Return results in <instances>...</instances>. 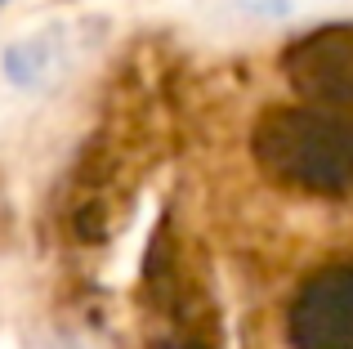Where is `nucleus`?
Returning <instances> with one entry per match:
<instances>
[{
    "label": "nucleus",
    "instance_id": "f257e3e1",
    "mask_svg": "<svg viewBox=\"0 0 353 349\" xmlns=\"http://www.w3.org/2000/svg\"><path fill=\"white\" fill-rule=\"evenodd\" d=\"M50 68H54V54L41 36H27V41L9 45V54H5V72L18 86H41V81L50 77Z\"/></svg>",
    "mask_w": 353,
    "mask_h": 349
},
{
    "label": "nucleus",
    "instance_id": "f03ea898",
    "mask_svg": "<svg viewBox=\"0 0 353 349\" xmlns=\"http://www.w3.org/2000/svg\"><path fill=\"white\" fill-rule=\"evenodd\" d=\"M0 5H5V0H0Z\"/></svg>",
    "mask_w": 353,
    "mask_h": 349
}]
</instances>
